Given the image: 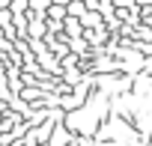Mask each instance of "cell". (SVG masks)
<instances>
[{
    "mask_svg": "<svg viewBox=\"0 0 152 146\" xmlns=\"http://www.w3.org/2000/svg\"><path fill=\"white\" fill-rule=\"evenodd\" d=\"M63 27H69V36H78V33H84V24H81V18H66V21H63Z\"/></svg>",
    "mask_w": 152,
    "mask_h": 146,
    "instance_id": "3",
    "label": "cell"
},
{
    "mask_svg": "<svg viewBox=\"0 0 152 146\" xmlns=\"http://www.w3.org/2000/svg\"><path fill=\"white\" fill-rule=\"evenodd\" d=\"M12 24H15L12 9H0V27H12Z\"/></svg>",
    "mask_w": 152,
    "mask_h": 146,
    "instance_id": "4",
    "label": "cell"
},
{
    "mask_svg": "<svg viewBox=\"0 0 152 146\" xmlns=\"http://www.w3.org/2000/svg\"><path fill=\"white\" fill-rule=\"evenodd\" d=\"M66 12H69V18H84L87 15V3H84V0H72Z\"/></svg>",
    "mask_w": 152,
    "mask_h": 146,
    "instance_id": "1",
    "label": "cell"
},
{
    "mask_svg": "<svg viewBox=\"0 0 152 146\" xmlns=\"http://www.w3.org/2000/svg\"><path fill=\"white\" fill-rule=\"evenodd\" d=\"M0 39H3V30H0Z\"/></svg>",
    "mask_w": 152,
    "mask_h": 146,
    "instance_id": "7",
    "label": "cell"
},
{
    "mask_svg": "<svg viewBox=\"0 0 152 146\" xmlns=\"http://www.w3.org/2000/svg\"><path fill=\"white\" fill-rule=\"evenodd\" d=\"M137 0H113V9H131Z\"/></svg>",
    "mask_w": 152,
    "mask_h": 146,
    "instance_id": "5",
    "label": "cell"
},
{
    "mask_svg": "<svg viewBox=\"0 0 152 146\" xmlns=\"http://www.w3.org/2000/svg\"><path fill=\"white\" fill-rule=\"evenodd\" d=\"M51 6H54V0H30V12L33 15H45Z\"/></svg>",
    "mask_w": 152,
    "mask_h": 146,
    "instance_id": "2",
    "label": "cell"
},
{
    "mask_svg": "<svg viewBox=\"0 0 152 146\" xmlns=\"http://www.w3.org/2000/svg\"><path fill=\"white\" fill-rule=\"evenodd\" d=\"M54 3H57V6H66V9H69V3H72V0H54Z\"/></svg>",
    "mask_w": 152,
    "mask_h": 146,
    "instance_id": "6",
    "label": "cell"
}]
</instances>
